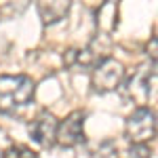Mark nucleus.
Returning <instances> with one entry per match:
<instances>
[{"label": "nucleus", "instance_id": "obj_1", "mask_svg": "<svg viewBox=\"0 0 158 158\" xmlns=\"http://www.w3.org/2000/svg\"><path fill=\"white\" fill-rule=\"evenodd\" d=\"M34 97V82L23 74L0 76V110H15Z\"/></svg>", "mask_w": 158, "mask_h": 158}, {"label": "nucleus", "instance_id": "obj_2", "mask_svg": "<svg viewBox=\"0 0 158 158\" xmlns=\"http://www.w3.org/2000/svg\"><path fill=\"white\" fill-rule=\"evenodd\" d=\"M156 135V114L148 108H137L127 120V137L133 143H146Z\"/></svg>", "mask_w": 158, "mask_h": 158}, {"label": "nucleus", "instance_id": "obj_3", "mask_svg": "<svg viewBox=\"0 0 158 158\" xmlns=\"http://www.w3.org/2000/svg\"><path fill=\"white\" fill-rule=\"evenodd\" d=\"M122 78H124V68H122L120 61L106 57L99 63H95V70H93V86H95V91H99V93L114 91L122 82Z\"/></svg>", "mask_w": 158, "mask_h": 158}, {"label": "nucleus", "instance_id": "obj_4", "mask_svg": "<svg viewBox=\"0 0 158 158\" xmlns=\"http://www.w3.org/2000/svg\"><path fill=\"white\" fill-rule=\"evenodd\" d=\"M82 127H85V112L76 110L70 116H65L61 122H57V131H55V141L61 143L63 148L78 146L85 135H82Z\"/></svg>", "mask_w": 158, "mask_h": 158}, {"label": "nucleus", "instance_id": "obj_5", "mask_svg": "<svg viewBox=\"0 0 158 158\" xmlns=\"http://www.w3.org/2000/svg\"><path fill=\"white\" fill-rule=\"evenodd\" d=\"M30 137L40 143V146H51L55 141V131H57V120L51 116V114H40L36 120L30 122L27 127Z\"/></svg>", "mask_w": 158, "mask_h": 158}, {"label": "nucleus", "instance_id": "obj_6", "mask_svg": "<svg viewBox=\"0 0 158 158\" xmlns=\"http://www.w3.org/2000/svg\"><path fill=\"white\" fill-rule=\"evenodd\" d=\"M38 11L47 23H55V21L63 19L65 13L70 11V2H40Z\"/></svg>", "mask_w": 158, "mask_h": 158}, {"label": "nucleus", "instance_id": "obj_7", "mask_svg": "<svg viewBox=\"0 0 158 158\" xmlns=\"http://www.w3.org/2000/svg\"><path fill=\"white\" fill-rule=\"evenodd\" d=\"M120 158H150V148L146 143H131L120 152Z\"/></svg>", "mask_w": 158, "mask_h": 158}, {"label": "nucleus", "instance_id": "obj_8", "mask_svg": "<svg viewBox=\"0 0 158 158\" xmlns=\"http://www.w3.org/2000/svg\"><path fill=\"white\" fill-rule=\"evenodd\" d=\"M2 158H36V152H32L30 148H23V146H13L4 152Z\"/></svg>", "mask_w": 158, "mask_h": 158}]
</instances>
